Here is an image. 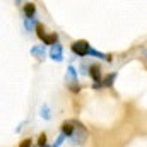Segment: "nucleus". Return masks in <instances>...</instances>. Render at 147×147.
<instances>
[{
  "label": "nucleus",
  "instance_id": "nucleus-1",
  "mask_svg": "<svg viewBox=\"0 0 147 147\" xmlns=\"http://www.w3.org/2000/svg\"><path fill=\"white\" fill-rule=\"evenodd\" d=\"M36 34H38V38L43 41V45H45V46H46V45H53V43H57V41H58V34H57V33L48 34V33H46V29H45L41 24H36Z\"/></svg>",
  "mask_w": 147,
  "mask_h": 147
},
{
  "label": "nucleus",
  "instance_id": "nucleus-2",
  "mask_svg": "<svg viewBox=\"0 0 147 147\" xmlns=\"http://www.w3.org/2000/svg\"><path fill=\"white\" fill-rule=\"evenodd\" d=\"M89 48H91V45L87 41H84V39H79V41H75V43L70 45L72 53L77 55V57H87L89 55Z\"/></svg>",
  "mask_w": 147,
  "mask_h": 147
},
{
  "label": "nucleus",
  "instance_id": "nucleus-3",
  "mask_svg": "<svg viewBox=\"0 0 147 147\" xmlns=\"http://www.w3.org/2000/svg\"><path fill=\"white\" fill-rule=\"evenodd\" d=\"M87 70H89L87 74L91 75V79L94 80V87H96V89H98V87H103V86H101V80H103V74H101L103 70H101V67H99L98 63H94V65H91Z\"/></svg>",
  "mask_w": 147,
  "mask_h": 147
},
{
  "label": "nucleus",
  "instance_id": "nucleus-4",
  "mask_svg": "<svg viewBox=\"0 0 147 147\" xmlns=\"http://www.w3.org/2000/svg\"><path fill=\"white\" fill-rule=\"evenodd\" d=\"M50 58H51V60H55V62H62V60H63V48H62L60 41H57V43H53V45H51Z\"/></svg>",
  "mask_w": 147,
  "mask_h": 147
},
{
  "label": "nucleus",
  "instance_id": "nucleus-5",
  "mask_svg": "<svg viewBox=\"0 0 147 147\" xmlns=\"http://www.w3.org/2000/svg\"><path fill=\"white\" fill-rule=\"evenodd\" d=\"M75 128H77V123H75V121H63V125H62V134H63L65 137H72L74 134H75Z\"/></svg>",
  "mask_w": 147,
  "mask_h": 147
},
{
  "label": "nucleus",
  "instance_id": "nucleus-6",
  "mask_svg": "<svg viewBox=\"0 0 147 147\" xmlns=\"http://www.w3.org/2000/svg\"><path fill=\"white\" fill-rule=\"evenodd\" d=\"M24 16H26V17H34V16H36V5H34L33 2H28V3L24 5Z\"/></svg>",
  "mask_w": 147,
  "mask_h": 147
},
{
  "label": "nucleus",
  "instance_id": "nucleus-7",
  "mask_svg": "<svg viewBox=\"0 0 147 147\" xmlns=\"http://www.w3.org/2000/svg\"><path fill=\"white\" fill-rule=\"evenodd\" d=\"M31 55H34L36 58L43 60V58H45V55H46V51H45V45H39V46L31 48Z\"/></svg>",
  "mask_w": 147,
  "mask_h": 147
},
{
  "label": "nucleus",
  "instance_id": "nucleus-8",
  "mask_svg": "<svg viewBox=\"0 0 147 147\" xmlns=\"http://www.w3.org/2000/svg\"><path fill=\"white\" fill-rule=\"evenodd\" d=\"M38 21L36 17H26V22H24V26H26V31H31L33 28H36Z\"/></svg>",
  "mask_w": 147,
  "mask_h": 147
},
{
  "label": "nucleus",
  "instance_id": "nucleus-9",
  "mask_svg": "<svg viewBox=\"0 0 147 147\" xmlns=\"http://www.w3.org/2000/svg\"><path fill=\"white\" fill-rule=\"evenodd\" d=\"M115 79H116V74H110L105 80H101V86H105V87H111L113 82H115Z\"/></svg>",
  "mask_w": 147,
  "mask_h": 147
},
{
  "label": "nucleus",
  "instance_id": "nucleus-10",
  "mask_svg": "<svg viewBox=\"0 0 147 147\" xmlns=\"http://www.w3.org/2000/svg\"><path fill=\"white\" fill-rule=\"evenodd\" d=\"M41 116H43L45 120H50V118H51V115H50V108H48V106H43V108H41Z\"/></svg>",
  "mask_w": 147,
  "mask_h": 147
},
{
  "label": "nucleus",
  "instance_id": "nucleus-11",
  "mask_svg": "<svg viewBox=\"0 0 147 147\" xmlns=\"http://www.w3.org/2000/svg\"><path fill=\"white\" fill-rule=\"evenodd\" d=\"M46 144V135L45 134H41L39 135V139H38V146H45Z\"/></svg>",
  "mask_w": 147,
  "mask_h": 147
},
{
  "label": "nucleus",
  "instance_id": "nucleus-12",
  "mask_svg": "<svg viewBox=\"0 0 147 147\" xmlns=\"http://www.w3.org/2000/svg\"><path fill=\"white\" fill-rule=\"evenodd\" d=\"M63 139H65V135H63V134H62V135H60V137H58V139H57V142H55V144H53V146H62V144H63Z\"/></svg>",
  "mask_w": 147,
  "mask_h": 147
},
{
  "label": "nucleus",
  "instance_id": "nucleus-13",
  "mask_svg": "<svg viewBox=\"0 0 147 147\" xmlns=\"http://www.w3.org/2000/svg\"><path fill=\"white\" fill-rule=\"evenodd\" d=\"M21 147H28V146H31V139H24L21 144H19Z\"/></svg>",
  "mask_w": 147,
  "mask_h": 147
},
{
  "label": "nucleus",
  "instance_id": "nucleus-14",
  "mask_svg": "<svg viewBox=\"0 0 147 147\" xmlns=\"http://www.w3.org/2000/svg\"><path fill=\"white\" fill-rule=\"evenodd\" d=\"M21 2H22V0H16V3H21Z\"/></svg>",
  "mask_w": 147,
  "mask_h": 147
}]
</instances>
